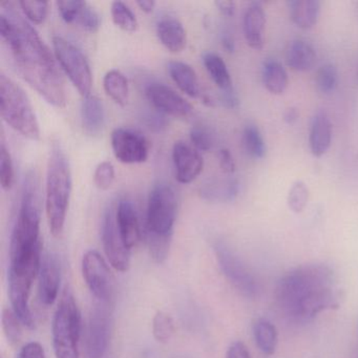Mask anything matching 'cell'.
<instances>
[{"label":"cell","instance_id":"6da1fadb","mask_svg":"<svg viewBox=\"0 0 358 358\" xmlns=\"http://www.w3.org/2000/svg\"><path fill=\"white\" fill-rule=\"evenodd\" d=\"M0 7V35L18 73L50 104L64 108L66 87L51 50L13 3L3 1Z\"/></svg>","mask_w":358,"mask_h":358},{"label":"cell","instance_id":"7a4b0ae2","mask_svg":"<svg viewBox=\"0 0 358 358\" xmlns=\"http://www.w3.org/2000/svg\"><path fill=\"white\" fill-rule=\"evenodd\" d=\"M72 194V173L66 152L58 142L52 144L48 161L45 213L50 231L59 238L66 225Z\"/></svg>","mask_w":358,"mask_h":358},{"label":"cell","instance_id":"3957f363","mask_svg":"<svg viewBox=\"0 0 358 358\" xmlns=\"http://www.w3.org/2000/svg\"><path fill=\"white\" fill-rule=\"evenodd\" d=\"M334 273L322 264L301 266L282 276L276 287V297L287 314L306 297L334 286Z\"/></svg>","mask_w":358,"mask_h":358},{"label":"cell","instance_id":"277c9868","mask_svg":"<svg viewBox=\"0 0 358 358\" xmlns=\"http://www.w3.org/2000/svg\"><path fill=\"white\" fill-rule=\"evenodd\" d=\"M0 112L14 131L32 141L41 140V127L26 92L9 76L0 74Z\"/></svg>","mask_w":358,"mask_h":358},{"label":"cell","instance_id":"5b68a950","mask_svg":"<svg viewBox=\"0 0 358 358\" xmlns=\"http://www.w3.org/2000/svg\"><path fill=\"white\" fill-rule=\"evenodd\" d=\"M81 314L72 292L66 289L60 297L52 324L56 358H79Z\"/></svg>","mask_w":358,"mask_h":358},{"label":"cell","instance_id":"8992f818","mask_svg":"<svg viewBox=\"0 0 358 358\" xmlns=\"http://www.w3.org/2000/svg\"><path fill=\"white\" fill-rule=\"evenodd\" d=\"M41 253L16 263H10L8 272V286L12 309L22 320V324L29 329H35L34 317L31 311L29 299L33 282L38 276L41 265Z\"/></svg>","mask_w":358,"mask_h":358},{"label":"cell","instance_id":"52a82bcc","mask_svg":"<svg viewBox=\"0 0 358 358\" xmlns=\"http://www.w3.org/2000/svg\"><path fill=\"white\" fill-rule=\"evenodd\" d=\"M177 210V198L173 187L166 183L155 185L148 196L145 234L173 236Z\"/></svg>","mask_w":358,"mask_h":358},{"label":"cell","instance_id":"ba28073f","mask_svg":"<svg viewBox=\"0 0 358 358\" xmlns=\"http://www.w3.org/2000/svg\"><path fill=\"white\" fill-rule=\"evenodd\" d=\"M54 54L62 70L83 98L91 95L93 75L85 54L64 37L53 38Z\"/></svg>","mask_w":358,"mask_h":358},{"label":"cell","instance_id":"9c48e42d","mask_svg":"<svg viewBox=\"0 0 358 358\" xmlns=\"http://www.w3.org/2000/svg\"><path fill=\"white\" fill-rule=\"evenodd\" d=\"M213 249L220 268L230 284L244 296L249 299L257 296L259 291L257 280L234 249L223 241H217Z\"/></svg>","mask_w":358,"mask_h":358},{"label":"cell","instance_id":"30bf717a","mask_svg":"<svg viewBox=\"0 0 358 358\" xmlns=\"http://www.w3.org/2000/svg\"><path fill=\"white\" fill-rule=\"evenodd\" d=\"M81 269L90 291L97 301L110 305L114 299V278L103 257L98 251H87L83 255Z\"/></svg>","mask_w":358,"mask_h":358},{"label":"cell","instance_id":"8fae6325","mask_svg":"<svg viewBox=\"0 0 358 358\" xmlns=\"http://www.w3.org/2000/svg\"><path fill=\"white\" fill-rule=\"evenodd\" d=\"M108 303L97 301L90 314L85 348L87 357H108L112 331V312Z\"/></svg>","mask_w":358,"mask_h":358},{"label":"cell","instance_id":"7c38bea8","mask_svg":"<svg viewBox=\"0 0 358 358\" xmlns=\"http://www.w3.org/2000/svg\"><path fill=\"white\" fill-rule=\"evenodd\" d=\"M113 152L124 164H140L148 160L150 144L139 131L117 127L110 135Z\"/></svg>","mask_w":358,"mask_h":358},{"label":"cell","instance_id":"4fadbf2b","mask_svg":"<svg viewBox=\"0 0 358 358\" xmlns=\"http://www.w3.org/2000/svg\"><path fill=\"white\" fill-rule=\"evenodd\" d=\"M102 244L108 261L113 268L125 272L131 266V250L125 246L116 223V215L113 208L104 213L101 227Z\"/></svg>","mask_w":358,"mask_h":358},{"label":"cell","instance_id":"5bb4252c","mask_svg":"<svg viewBox=\"0 0 358 358\" xmlns=\"http://www.w3.org/2000/svg\"><path fill=\"white\" fill-rule=\"evenodd\" d=\"M144 94L155 110H158L160 114L185 119L194 112V108L187 100L163 83H148Z\"/></svg>","mask_w":358,"mask_h":358},{"label":"cell","instance_id":"9a60e30c","mask_svg":"<svg viewBox=\"0 0 358 358\" xmlns=\"http://www.w3.org/2000/svg\"><path fill=\"white\" fill-rule=\"evenodd\" d=\"M173 161L176 179L181 184L194 182L204 167V160L200 152L184 141L176 142L173 148Z\"/></svg>","mask_w":358,"mask_h":358},{"label":"cell","instance_id":"2e32d148","mask_svg":"<svg viewBox=\"0 0 358 358\" xmlns=\"http://www.w3.org/2000/svg\"><path fill=\"white\" fill-rule=\"evenodd\" d=\"M62 282V265L57 255L47 253L41 259L38 274V295L41 303L51 306L55 303Z\"/></svg>","mask_w":358,"mask_h":358},{"label":"cell","instance_id":"e0dca14e","mask_svg":"<svg viewBox=\"0 0 358 358\" xmlns=\"http://www.w3.org/2000/svg\"><path fill=\"white\" fill-rule=\"evenodd\" d=\"M116 223L118 226L119 234L124 242L125 246L131 250L139 242L141 236L139 217L133 202L127 199L119 201L117 205Z\"/></svg>","mask_w":358,"mask_h":358},{"label":"cell","instance_id":"ac0fdd59","mask_svg":"<svg viewBox=\"0 0 358 358\" xmlns=\"http://www.w3.org/2000/svg\"><path fill=\"white\" fill-rule=\"evenodd\" d=\"M266 14L263 6L252 3L247 7L243 17V33L245 41L251 49L261 51L264 48Z\"/></svg>","mask_w":358,"mask_h":358},{"label":"cell","instance_id":"d6986e66","mask_svg":"<svg viewBox=\"0 0 358 358\" xmlns=\"http://www.w3.org/2000/svg\"><path fill=\"white\" fill-rule=\"evenodd\" d=\"M157 36L165 49L171 53H180L186 47V31L178 18L163 16L157 22Z\"/></svg>","mask_w":358,"mask_h":358},{"label":"cell","instance_id":"ffe728a7","mask_svg":"<svg viewBox=\"0 0 358 358\" xmlns=\"http://www.w3.org/2000/svg\"><path fill=\"white\" fill-rule=\"evenodd\" d=\"M332 142V123L326 112L316 113L312 119L309 133V146L314 157L324 156Z\"/></svg>","mask_w":358,"mask_h":358},{"label":"cell","instance_id":"44dd1931","mask_svg":"<svg viewBox=\"0 0 358 358\" xmlns=\"http://www.w3.org/2000/svg\"><path fill=\"white\" fill-rule=\"evenodd\" d=\"M316 62L313 45L303 39H295L289 43L286 52V64L295 72H307Z\"/></svg>","mask_w":358,"mask_h":358},{"label":"cell","instance_id":"7402d4cb","mask_svg":"<svg viewBox=\"0 0 358 358\" xmlns=\"http://www.w3.org/2000/svg\"><path fill=\"white\" fill-rule=\"evenodd\" d=\"M167 71L171 80L184 94L192 98L200 97L201 87L198 76L189 64L173 60L167 64Z\"/></svg>","mask_w":358,"mask_h":358},{"label":"cell","instance_id":"603a6c76","mask_svg":"<svg viewBox=\"0 0 358 358\" xmlns=\"http://www.w3.org/2000/svg\"><path fill=\"white\" fill-rule=\"evenodd\" d=\"M291 20L303 30H309L317 24L322 3L318 0H291L287 3Z\"/></svg>","mask_w":358,"mask_h":358},{"label":"cell","instance_id":"cb8c5ba5","mask_svg":"<svg viewBox=\"0 0 358 358\" xmlns=\"http://www.w3.org/2000/svg\"><path fill=\"white\" fill-rule=\"evenodd\" d=\"M81 122L83 129L91 135H97L103 129L106 112L103 103L97 96L90 95L83 99L81 104Z\"/></svg>","mask_w":358,"mask_h":358},{"label":"cell","instance_id":"d4e9b609","mask_svg":"<svg viewBox=\"0 0 358 358\" xmlns=\"http://www.w3.org/2000/svg\"><path fill=\"white\" fill-rule=\"evenodd\" d=\"M240 192V183L234 178L215 180L205 184L200 194L204 200L215 203H228L236 200Z\"/></svg>","mask_w":358,"mask_h":358},{"label":"cell","instance_id":"484cf974","mask_svg":"<svg viewBox=\"0 0 358 358\" xmlns=\"http://www.w3.org/2000/svg\"><path fill=\"white\" fill-rule=\"evenodd\" d=\"M262 77L266 90L273 95H282L288 87V74L276 59H267L264 62Z\"/></svg>","mask_w":358,"mask_h":358},{"label":"cell","instance_id":"4316f807","mask_svg":"<svg viewBox=\"0 0 358 358\" xmlns=\"http://www.w3.org/2000/svg\"><path fill=\"white\" fill-rule=\"evenodd\" d=\"M202 60L209 77L221 92L234 89L229 71L221 56L213 52H206L203 54Z\"/></svg>","mask_w":358,"mask_h":358},{"label":"cell","instance_id":"83f0119b","mask_svg":"<svg viewBox=\"0 0 358 358\" xmlns=\"http://www.w3.org/2000/svg\"><path fill=\"white\" fill-rule=\"evenodd\" d=\"M103 87L108 97L118 106H125L129 101V85L127 77L119 70H110L104 75Z\"/></svg>","mask_w":358,"mask_h":358},{"label":"cell","instance_id":"f1b7e54d","mask_svg":"<svg viewBox=\"0 0 358 358\" xmlns=\"http://www.w3.org/2000/svg\"><path fill=\"white\" fill-rule=\"evenodd\" d=\"M255 343L262 353L273 355L278 347V330L269 320H257L253 324Z\"/></svg>","mask_w":358,"mask_h":358},{"label":"cell","instance_id":"f546056e","mask_svg":"<svg viewBox=\"0 0 358 358\" xmlns=\"http://www.w3.org/2000/svg\"><path fill=\"white\" fill-rule=\"evenodd\" d=\"M243 146L250 158L261 160L266 156L267 146L259 127L255 124H247L242 135Z\"/></svg>","mask_w":358,"mask_h":358},{"label":"cell","instance_id":"4dcf8cb0","mask_svg":"<svg viewBox=\"0 0 358 358\" xmlns=\"http://www.w3.org/2000/svg\"><path fill=\"white\" fill-rule=\"evenodd\" d=\"M110 14L114 24L121 30L127 33H134L137 31L138 20L134 12L129 9V6L123 1H114L110 6Z\"/></svg>","mask_w":358,"mask_h":358},{"label":"cell","instance_id":"1f68e13d","mask_svg":"<svg viewBox=\"0 0 358 358\" xmlns=\"http://www.w3.org/2000/svg\"><path fill=\"white\" fill-rule=\"evenodd\" d=\"M152 334L158 343H169L175 334V322L171 316L165 312H157L152 320Z\"/></svg>","mask_w":358,"mask_h":358},{"label":"cell","instance_id":"d6a6232c","mask_svg":"<svg viewBox=\"0 0 358 358\" xmlns=\"http://www.w3.org/2000/svg\"><path fill=\"white\" fill-rule=\"evenodd\" d=\"M1 322H3V330L8 341H9L10 345L15 347L22 341V320L18 318L13 309H3Z\"/></svg>","mask_w":358,"mask_h":358},{"label":"cell","instance_id":"836d02e7","mask_svg":"<svg viewBox=\"0 0 358 358\" xmlns=\"http://www.w3.org/2000/svg\"><path fill=\"white\" fill-rule=\"evenodd\" d=\"M338 83V72L332 64H326L318 69L316 73L315 85L318 91L324 95L333 93Z\"/></svg>","mask_w":358,"mask_h":358},{"label":"cell","instance_id":"e575fe53","mask_svg":"<svg viewBox=\"0 0 358 358\" xmlns=\"http://www.w3.org/2000/svg\"><path fill=\"white\" fill-rule=\"evenodd\" d=\"M146 243L150 257L155 263L162 264L166 261L171 250L173 236H154V234H145Z\"/></svg>","mask_w":358,"mask_h":358},{"label":"cell","instance_id":"d590c367","mask_svg":"<svg viewBox=\"0 0 358 358\" xmlns=\"http://www.w3.org/2000/svg\"><path fill=\"white\" fill-rule=\"evenodd\" d=\"M310 192L307 184L303 181H295L291 186L287 196L289 208L294 213H301L309 202Z\"/></svg>","mask_w":358,"mask_h":358},{"label":"cell","instance_id":"8d00e7d4","mask_svg":"<svg viewBox=\"0 0 358 358\" xmlns=\"http://www.w3.org/2000/svg\"><path fill=\"white\" fill-rule=\"evenodd\" d=\"M24 15L35 24H45L49 15V3L35 1V0H22L18 3Z\"/></svg>","mask_w":358,"mask_h":358},{"label":"cell","instance_id":"74e56055","mask_svg":"<svg viewBox=\"0 0 358 358\" xmlns=\"http://www.w3.org/2000/svg\"><path fill=\"white\" fill-rule=\"evenodd\" d=\"M14 184V165L6 142L0 145V185L3 190H10Z\"/></svg>","mask_w":358,"mask_h":358},{"label":"cell","instance_id":"f35d334b","mask_svg":"<svg viewBox=\"0 0 358 358\" xmlns=\"http://www.w3.org/2000/svg\"><path fill=\"white\" fill-rule=\"evenodd\" d=\"M75 24H78L80 28L87 32L95 33L99 30L100 26H101V20H100L98 12L87 1H85Z\"/></svg>","mask_w":358,"mask_h":358},{"label":"cell","instance_id":"ab89813d","mask_svg":"<svg viewBox=\"0 0 358 358\" xmlns=\"http://www.w3.org/2000/svg\"><path fill=\"white\" fill-rule=\"evenodd\" d=\"M115 177L116 173H115L113 163L110 161H103L96 167L94 173V183L100 190H108L114 184Z\"/></svg>","mask_w":358,"mask_h":358},{"label":"cell","instance_id":"60d3db41","mask_svg":"<svg viewBox=\"0 0 358 358\" xmlns=\"http://www.w3.org/2000/svg\"><path fill=\"white\" fill-rule=\"evenodd\" d=\"M189 137L192 146L199 152H208L215 145L213 134L206 127L199 125L192 127L190 129Z\"/></svg>","mask_w":358,"mask_h":358},{"label":"cell","instance_id":"b9f144b4","mask_svg":"<svg viewBox=\"0 0 358 358\" xmlns=\"http://www.w3.org/2000/svg\"><path fill=\"white\" fill-rule=\"evenodd\" d=\"M85 1H78V0H62L57 1L58 11L62 20L66 24H75L76 22L77 16L80 12Z\"/></svg>","mask_w":358,"mask_h":358},{"label":"cell","instance_id":"7bdbcfd3","mask_svg":"<svg viewBox=\"0 0 358 358\" xmlns=\"http://www.w3.org/2000/svg\"><path fill=\"white\" fill-rule=\"evenodd\" d=\"M18 358H45L43 345L36 341H31L22 348Z\"/></svg>","mask_w":358,"mask_h":358},{"label":"cell","instance_id":"ee69618b","mask_svg":"<svg viewBox=\"0 0 358 358\" xmlns=\"http://www.w3.org/2000/svg\"><path fill=\"white\" fill-rule=\"evenodd\" d=\"M219 163L221 171L226 175H234L236 171V162L231 152L227 148H222L219 152Z\"/></svg>","mask_w":358,"mask_h":358},{"label":"cell","instance_id":"f6af8a7d","mask_svg":"<svg viewBox=\"0 0 358 358\" xmlns=\"http://www.w3.org/2000/svg\"><path fill=\"white\" fill-rule=\"evenodd\" d=\"M226 358H250V353L242 341H236L228 348Z\"/></svg>","mask_w":358,"mask_h":358},{"label":"cell","instance_id":"bcb514c9","mask_svg":"<svg viewBox=\"0 0 358 358\" xmlns=\"http://www.w3.org/2000/svg\"><path fill=\"white\" fill-rule=\"evenodd\" d=\"M221 102L225 108H231V110L238 108V104H240V100H238L234 89L221 92Z\"/></svg>","mask_w":358,"mask_h":358},{"label":"cell","instance_id":"7dc6e473","mask_svg":"<svg viewBox=\"0 0 358 358\" xmlns=\"http://www.w3.org/2000/svg\"><path fill=\"white\" fill-rule=\"evenodd\" d=\"M215 5L221 12L222 15L226 16V17H232L236 13V3L234 1L220 0V1H215Z\"/></svg>","mask_w":358,"mask_h":358},{"label":"cell","instance_id":"c3c4849f","mask_svg":"<svg viewBox=\"0 0 358 358\" xmlns=\"http://www.w3.org/2000/svg\"><path fill=\"white\" fill-rule=\"evenodd\" d=\"M222 47L224 48L228 53H234L236 49V43H234V37L230 35V33L224 32L221 37Z\"/></svg>","mask_w":358,"mask_h":358},{"label":"cell","instance_id":"681fc988","mask_svg":"<svg viewBox=\"0 0 358 358\" xmlns=\"http://www.w3.org/2000/svg\"><path fill=\"white\" fill-rule=\"evenodd\" d=\"M299 113L297 110V108H289L285 110L284 116H282V119H284L285 122L287 124L292 125L299 120Z\"/></svg>","mask_w":358,"mask_h":358},{"label":"cell","instance_id":"f907efd6","mask_svg":"<svg viewBox=\"0 0 358 358\" xmlns=\"http://www.w3.org/2000/svg\"><path fill=\"white\" fill-rule=\"evenodd\" d=\"M148 125H150V129L157 127V129H161L162 127H165L164 118L162 116H159L158 114L148 116Z\"/></svg>","mask_w":358,"mask_h":358},{"label":"cell","instance_id":"816d5d0a","mask_svg":"<svg viewBox=\"0 0 358 358\" xmlns=\"http://www.w3.org/2000/svg\"><path fill=\"white\" fill-rule=\"evenodd\" d=\"M137 6L144 12V13H152L156 7V3L154 0H139L137 1Z\"/></svg>","mask_w":358,"mask_h":358},{"label":"cell","instance_id":"f5cc1de1","mask_svg":"<svg viewBox=\"0 0 358 358\" xmlns=\"http://www.w3.org/2000/svg\"><path fill=\"white\" fill-rule=\"evenodd\" d=\"M356 80H357V83H358V64H357V69H356Z\"/></svg>","mask_w":358,"mask_h":358},{"label":"cell","instance_id":"db71d44e","mask_svg":"<svg viewBox=\"0 0 358 358\" xmlns=\"http://www.w3.org/2000/svg\"><path fill=\"white\" fill-rule=\"evenodd\" d=\"M106 358H108V357H106Z\"/></svg>","mask_w":358,"mask_h":358}]
</instances>
